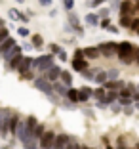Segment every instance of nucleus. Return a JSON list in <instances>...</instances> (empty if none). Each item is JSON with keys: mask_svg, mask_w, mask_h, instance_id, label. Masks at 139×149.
Segmentation results:
<instances>
[{"mask_svg": "<svg viewBox=\"0 0 139 149\" xmlns=\"http://www.w3.org/2000/svg\"><path fill=\"white\" fill-rule=\"evenodd\" d=\"M33 86H35L36 90H40L44 96H46L50 101H52L53 105H59V100H57V96L53 94V90H52V82H48V80L44 79V77H36V79L33 80Z\"/></svg>", "mask_w": 139, "mask_h": 149, "instance_id": "obj_1", "label": "nucleus"}, {"mask_svg": "<svg viewBox=\"0 0 139 149\" xmlns=\"http://www.w3.org/2000/svg\"><path fill=\"white\" fill-rule=\"evenodd\" d=\"M52 65H53V54H42V56L33 59V69H38L42 73H46Z\"/></svg>", "mask_w": 139, "mask_h": 149, "instance_id": "obj_2", "label": "nucleus"}, {"mask_svg": "<svg viewBox=\"0 0 139 149\" xmlns=\"http://www.w3.org/2000/svg\"><path fill=\"white\" fill-rule=\"evenodd\" d=\"M55 130H52V128H48V130H44V134L40 136L38 140V149H52L53 145V140H55Z\"/></svg>", "mask_w": 139, "mask_h": 149, "instance_id": "obj_3", "label": "nucleus"}, {"mask_svg": "<svg viewBox=\"0 0 139 149\" xmlns=\"http://www.w3.org/2000/svg\"><path fill=\"white\" fill-rule=\"evenodd\" d=\"M99 56H105V57H113L116 56V48H118V42H101L99 46H95Z\"/></svg>", "mask_w": 139, "mask_h": 149, "instance_id": "obj_4", "label": "nucleus"}, {"mask_svg": "<svg viewBox=\"0 0 139 149\" xmlns=\"http://www.w3.org/2000/svg\"><path fill=\"white\" fill-rule=\"evenodd\" d=\"M13 136H17V140L21 141H25V140H29L30 138V132L27 130V126H25V120H23V118H19V123H17V126H15V134H13Z\"/></svg>", "mask_w": 139, "mask_h": 149, "instance_id": "obj_5", "label": "nucleus"}, {"mask_svg": "<svg viewBox=\"0 0 139 149\" xmlns=\"http://www.w3.org/2000/svg\"><path fill=\"white\" fill-rule=\"evenodd\" d=\"M71 140H73V138H71L69 134H55V140H53L52 149H65Z\"/></svg>", "mask_w": 139, "mask_h": 149, "instance_id": "obj_6", "label": "nucleus"}, {"mask_svg": "<svg viewBox=\"0 0 139 149\" xmlns=\"http://www.w3.org/2000/svg\"><path fill=\"white\" fill-rule=\"evenodd\" d=\"M105 92H120L122 88H124V80L116 79V80H107V82L101 86Z\"/></svg>", "mask_w": 139, "mask_h": 149, "instance_id": "obj_7", "label": "nucleus"}, {"mask_svg": "<svg viewBox=\"0 0 139 149\" xmlns=\"http://www.w3.org/2000/svg\"><path fill=\"white\" fill-rule=\"evenodd\" d=\"M10 115H12L10 109H0V136H2V138L8 134V132H6V124H8Z\"/></svg>", "mask_w": 139, "mask_h": 149, "instance_id": "obj_8", "label": "nucleus"}, {"mask_svg": "<svg viewBox=\"0 0 139 149\" xmlns=\"http://www.w3.org/2000/svg\"><path fill=\"white\" fill-rule=\"evenodd\" d=\"M59 74H61V67L57 65H52L46 73H44V79L48 80V82H55L57 79H59Z\"/></svg>", "mask_w": 139, "mask_h": 149, "instance_id": "obj_9", "label": "nucleus"}, {"mask_svg": "<svg viewBox=\"0 0 139 149\" xmlns=\"http://www.w3.org/2000/svg\"><path fill=\"white\" fill-rule=\"evenodd\" d=\"M30 69H33V57H25V56H23L21 63H19V67H17V73L25 74V73H29Z\"/></svg>", "mask_w": 139, "mask_h": 149, "instance_id": "obj_10", "label": "nucleus"}, {"mask_svg": "<svg viewBox=\"0 0 139 149\" xmlns=\"http://www.w3.org/2000/svg\"><path fill=\"white\" fill-rule=\"evenodd\" d=\"M19 118H21V117H19L17 113H12V115H10L8 124H6V132H10V134H15V126H17Z\"/></svg>", "mask_w": 139, "mask_h": 149, "instance_id": "obj_11", "label": "nucleus"}, {"mask_svg": "<svg viewBox=\"0 0 139 149\" xmlns=\"http://www.w3.org/2000/svg\"><path fill=\"white\" fill-rule=\"evenodd\" d=\"M8 15H10L12 19H15V21L19 19L21 23H29V15H25V13H21L19 10H15V8H12V10H10V12H8Z\"/></svg>", "mask_w": 139, "mask_h": 149, "instance_id": "obj_12", "label": "nucleus"}, {"mask_svg": "<svg viewBox=\"0 0 139 149\" xmlns=\"http://www.w3.org/2000/svg\"><path fill=\"white\" fill-rule=\"evenodd\" d=\"M82 54H84V59H95V57H99V52H97V48L95 46H88V48H84L82 50Z\"/></svg>", "mask_w": 139, "mask_h": 149, "instance_id": "obj_13", "label": "nucleus"}, {"mask_svg": "<svg viewBox=\"0 0 139 149\" xmlns=\"http://www.w3.org/2000/svg\"><path fill=\"white\" fill-rule=\"evenodd\" d=\"M71 65H73V71H76V73H82V71L88 69V61L86 59H73Z\"/></svg>", "mask_w": 139, "mask_h": 149, "instance_id": "obj_14", "label": "nucleus"}, {"mask_svg": "<svg viewBox=\"0 0 139 149\" xmlns=\"http://www.w3.org/2000/svg\"><path fill=\"white\" fill-rule=\"evenodd\" d=\"M15 44H17V42H15V38H13V36H10L8 40H4V42L0 44V56H4V54L8 52V50H12Z\"/></svg>", "mask_w": 139, "mask_h": 149, "instance_id": "obj_15", "label": "nucleus"}, {"mask_svg": "<svg viewBox=\"0 0 139 149\" xmlns=\"http://www.w3.org/2000/svg\"><path fill=\"white\" fill-rule=\"evenodd\" d=\"M44 130H46V126H44L42 123H38V124H36V128L30 132V140H33V141H38V140H40V136L44 134Z\"/></svg>", "mask_w": 139, "mask_h": 149, "instance_id": "obj_16", "label": "nucleus"}, {"mask_svg": "<svg viewBox=\"0 0 139 149\" xmlns=\"http://www.w3.org/2000/svg\"><path fill=\"white\" fill-rule=\"evenodd\" d=\"M118 100V94L116 92H105V97H103V101H101V103H103V105H114V101Z\"/></svg>", "mask_w": 139, "mask_h": 149, "instance_id": "obj_17", "label": "nucleus"}, {"mask_svg": "<svg viewBox=\"0 0 139 149\" xmlns=\"http://www.w3.org/2000/svg\"><path fill=\"white\" fill-rule=\"evenodd\" d=\"M59 79L63 80V86H65V88H71V84H73V74H71V71H63V69H61Z\"/></svg>", "mask_w": 139, "mask_h": 149, "instance_id": "obj_18", "label": "nucleus"}, {"mask_svg": "<svg viewBox=\"0 0 139 149\" xmlns=\"http://www.w3.org/2000/svg\"><path fill=\"white\" fill-rule=\"evenodd\" d=\"M17 54H21V48H19L17 44H15V46H13L12 50H8V52H6L4 56H2V59H4V61H10V59H12V57H15Z\"/></svg>", "mask_w": 139, "mask_h": 149, "instance_id": "obj_19", "label": "nucleus"}, {"mask_svg": "<svg viewBox=\"0 0 139 149\" xmlns=\"http://www.w3.org/2000/svg\"><path fill=\"white\" fill-rule=\"evenodd\" d=\"M23 120H25V126H27V130H29V132H33V130L36 128V124H38V120H36V117H33V115H29V117H25Z\"/></svg>", "mask_w": 139, "mask_h": 149, "instance_id": "obj_20", "label": "nucleus"}, {"mask_svg": "<svg viewBox=\"0 0 139 149\" xmlns=\"http://www.w3.org/2000/svg\"><path fill=\"white\" fill-rule=\"evenodd\" d=\"M21 59H23V54H17L15 57H12V59L8 61V69H12V71H17L19 63H21Z\"/></svg>", "mask_w": 139, "mask_h": 149, "instance_id": "obj_21", "label": "nucleus"}, {"mask_svg": "<svg viewBox=\"0 0 139 149\" xmlns=\"http://www.w3.org/2000/svg\"><path fill=\"white\" fill-rule=\"evenodd\" d=\"M93 82H97L99 86H103V84L107 82V74H105V71H97V73L93 74Z\"/></svg>", "mask_w": 139, "mask_h": 149, "instance_id": "obj_22", "label": "nucleus"}, {"mask_svg": "<svg viewBox=\"0 0 139 149\" xmlns=\"http://www.w3.org/2000/svg\"><path fill=\"white\" fill-rule=\"evenodd\" d=\"M76 94H78V90H76V88H69V90H67V94H65V97L67 100H69V103H76Z\"/></svg>", "mask_w": 139, "mask_h": 149, "instance_id": "obj_23", "label": "nucleus"}, {"mask_svg": "<svg viewBox=\"0 0 139 149\" xmlns=\"http://www.w3.org/2000/svg\"><path fill=\"white\" fill-rule=\"evenodd\" d=\"M86 23H88V25H91V27L99 25V17H97V13H88V15H86Z\"/></svg>", "mask_w": 139, "mask_h": 149, "instance_id": "obj_24", "label": "nucleus"}, {"mask_svg": "<svg viewBox=\"0 0 139 149\" xmlns=\"http://www.w3.org/2000/svg\"><path fill=\"white\" fill-rule=\"evenodd\" d=\"M30 46H35V48H42L44 46V38L40 35H33V40H30Z\"/></svg>", "mask_w": 139, "mask_h": 149, "instance_id": "obj_25", "label": "nucleus"}, {"mask_svg": "<svg viewBox=\"0 0 139 149\" xmlns=\"http://www.w3.org/2000/svg\"><path fill=\"white\" fill-rule=\"evenodd\" d=\"M91 97H95L97 101H103V97H105V90L103 88H95V90H91Z\"/></svg>", "mask_w": 139, "mask_h": 149, "instance_id": "obj_26", "label": "nucleus"}, {"mask_svg": "<svg viewBox=\"0 0 139 149\" xmlns=\"http://www.w3.org/2000/svg\"><path fill=\"white\" fill-rule=\"evenodd\" d=\"M130 23H131V17H128V15H120L118 25H120L122 29H130Z\"/></svg>", "mask_w": 139, "mask_h": 149, "instance_id": "obj_27", "label": "nucleus"}, {"mask_svg": "<svg viewBox=\"0 0 139 149\" xmlns=\"http://www.w3.org/2000/svg\"><path fill=\"white\" fill-rule=\"evenodd\" d=\"M23 149H38V141H33L29 138V140L23 141Z\"/></svg>", "mask_w": 139, "mask_h": 149, "instance_id": "obj_28", "label": "nucleus"}, {"mask_svg": "<svg viewBox=\"0 0 139 149\" xmlns=\"http://www.w3.org/2000/svg\"><path fill=\"white\" fill-rule=\"evenodd\" d=\"M105 74H107V80H116L118 79V69H109V71H105Z\"/></svg>", "mask_w": 139, "mask_h": 149, "instance_id": "obj_29", "label": "nucleus"}, {"mask_svg": "<svg viewBox=\"0 0 139 149\" xmlns=\"http://www.w3.org/2000/svg\"><path fill=\"white\" fill-rule=\"evenodd\" d=\"M97 71H99V69H93V71H90V69H86V71H82V73H80V74H82L84 79H88V80H93V74H95V73H97Z\"/></svg>", "mask_w": 139, "mask_h": 149, "instance_id": "obj_30", "label": "nucleus"}, {"mask_svg": "<svg viewBox=\"0 0 139 149\" xmlns=\"http://www.w3.org/2000/svg\"><path fill=\"white\" fill-rule=\"evenodd\" d=\"M10 38V31H8V27H2L0 29V44L4 42V40H8Z\"/></svg>", "mask_w": 139, "mask_h": 149, "instance_id": "obj_31", "label": "nucleus"}, {"mask_svg": "<svg viewBox=\"0 0 139 149\" xmlns=\"http://www.w3.org/2000/svg\"><path fill=\"white\" fill-rule=\"evenodd\" d=\"M88 100H90V97H88L86 94H82V92L78 90V94H76V103H86Z\"/></svg>", "mask_w": 139, "mask_h": 149, "instance_id": "obj_32", "label": "nucleus"}, {"mask_svg": "<svg viewBox=\"0 0 139 149\" xmlns=\"http://www.w3.org/2000/svg\"><path fill=\"white\" fill-rule=\"evenodd\" d=\"M130 29H131V31H133V33H137V29H139V19H137V17H131Z\"/></svg>", "mask_w": 139, "mask_h": 149, "instance_id": "obj_33", "label": "nucleus"}, {"mask_svg": "<svg viewBox=\"0 0 139 149\" xmlns=\"http://www.w3.org/2000/svg\"><path fill=\"white\" fill-rule=\"evenodd\" d=\"M116 145H118V149H128V145H126V138H118L116 140Z\"/></svg>", "mask_w": 139, "mask_h": 149, "instance_id": "obj_34", "label": "nucleus"}, {"mask_svg": "<svg viewBox=\"0 0 139 149\" xmlns=\"http://www.w3.org/2000/svg\"><path fill=\"white\" fill-rule=\"evenodd\" d=\"M63 8H65L67 12H73V8H74V2H73V0H65V2H63Z\"/></svg>", "mask_w": 139, "mask_h": 149, "instance_id": "obj_35", "label": "nucleus"}, {"mask_svg": "<svg viewBox=\"0 0 139 149\" xmlns=\"http://www.w3.org/2000/svg\"><path fill=\"white\" fill-rule=\"evenodd\" d=\"M80 145H82V143H78V141L71 140V141H69V145H67L65 149H80Z\"/></svg>", "mask_w": 139, "mask_h": 149, "instance_id": "obj_36", "label": "nucleus"}, {"mask_svg": "<svg viewBox=\"0 0 139 149\" xmlns=\"http://www.w3.org/2000/svg\"><path fill=\"white\" fill-rule=\"evenodd\" d=\"M17 35L19 36H29V29H27V27H19V29H17Z\"/></svg>", "mask_w": 139, "mask_h": 149, "instance_id": "obj_37", "label": "nucleus"}, {"mask_svg": "<svg viewBox=\"0 0 139 149\" xmlns=\"http://www.w3.org/2000/svg\"><path fill=\"white\" fill-rule=\"evenodd\" d=\"M103 4V2H101V0H91V2H88V8H97V6H101Z\"/></svg>", "mask_w": 139, "mask_h": 149, "instance_id": "obj_38", "label": "nucleus"}, {"mask_svg": "<svg viewBox=\"0 0 139 149\" xmlns=\"http://www.w3.org/2000/svg\"><path fill=\"white\" fill-rule=\"evenodd\" d=\"M73 59H84V54H82V48H78V50H74V57Z\"/></svg>", "mask_w": 139, "mask_h": 149, "instance_id": "obj_39", "label": "nucleus"}, {"mask_svg": "<svg viewBox=\"0 0 139 149\" xmlns=\"http://www.w3.org/2000/svg\"><path fill=\"white\" fill-rule=\"evenodd\" d=\"M80 92L86 94L88 97H91V88H90V86H82V88H80Z\"/></svg>", "mask_w": 139, "mask_h": 149, "instance_id": "obj_40", "label": "nucleus"}, {"mask_svg": "<svg viewBox=\"0 0 139 149\" xmlns=\"http://www.w3.org/2000/svg\"><path fill=\"white\" fill-rule=\"evenodd\" d=\"M50 50H52L53 54H59L63 48H61V46H57V44H50Z\"/></svg>", "mask_w": 139, "mask_h": 149, "instance_id": "obj_41", "label": "nucleus"}, {"mask_svg": "<svg viewBox=\"0 0 139 149\" xmlns=\"http://www.w3.org/2000/svg\"><path fill=\"white\" fill-rule=\"evenodd\" d=\"M122 111H124V115H133V107H131V105L122 107Z\"/></svg>", "mask_w": 139, "mask_h": 149, "instance_id": "obj_42", "label": "nucleus"}, {"mask_svg": "<svg viewBox=\"0 0 139 149\" xmlns=\"http://www.w3.org/2000/svg\"><path fill=\"white\" fill-rule=\"evenodd\" d=\"M99 25L103 27V29H107V27L111 25V21H109V19H99Z\"/></svg>", "mask_w": 139, "mask_h": 149, "instance_id": "obj_43", "label": "nucleus"}, {"mask_svg": "<svg viewBox=\"0 0 139 149\" xmlns=\"http://www.w3.org/2000/svg\"><path fill=\"white\" fill-rule=\"evenodd\" d=\"M57 57H59L61 61H65V59H67V54H65V50H61V52L57 54Z\"/></svg>", "mask_w": 139, "mask_h": 149, "instance_id": "obj_44", "label": "nucleus"}, {"mask_svg": "<svg viewBox=\"0 0 139 149\" xmlns=\"http://www.w3.org/2000/svg\"><path fill=\"white\" fill-rule=\"evenodd\" d=\"M40 6H44V8H48V6H52V2H50V0H40Z\"/></svg>", "mask_w": 139, "mask_h": 149, "instance_id": "obj_45", "label": "nucleus"}, {"mask_svg": "<svg viewBox=\"0 0 139 149\" xmlns=\"http://www.w3.org/2000/svg\"><path fill=\"white\" fill-rule=\"evenodd\" d=\"M131 101H139V92H133V94H131Z\"/></svg>", "mask_w": 139, "mask_h": 149, "instance_id": "obj_46", "label": "nucleus"}, {"mask_svg": "<svg viewBox=\"0 0 139 149\" xmlns=\"http://www.w3.org/2000/svg\"><path fill=\"white\" fill-rule=\"evenodd\" d=\"M107 31H111V33H116V31H118V27H114V25H109V27H107Z\"/></svg>", "mask_w": 139, "mask_h": 149, "instance_id": "obj_47", "label": "nucleus"}, {"mask_svg": "<svg viewBox=\"0 0 139 149\" xmlns=\"http://www.w3.org/2000/svg\"><path fill=\"white\" fill-rule=\"evenodd\" d=\"M113 111H114V113H120L122 107H120V105H113Z\"/></svg>", "mask_w": 139, "mask_h": 149, "instance_id": "obj_48", "label": "nucleus"}, {"mask_svg": "<svg viewBox=\"0 0 139 149\" xmlns=\"http://www.w3.org/2000/svg\"><path fill=\"white\" fill-rule=\"evenodd\" d=\"M19 48H21V50H30L33 46H30V44H23V46H19Z\"/></svg>", "mask_w": 139, "mask_h": 149, "instance_id": "obj_49", "label": "nucleus"}, {"mask_svg": "<svg viewBox=\"0 0 139 149\" xmlns=\"http://www.w3.org/2000/svg\"><path fill=\"white\" fill-rule=\"evenodd\" d=\"M2 27H6V23H4V19H0V29H2Z\"/></svg>", "mask_w": 139, "mask_h": 149, "instance_id": "obj_50", "label": "nucleus"}, {"mask_svg": "<svg viewBox=\"0 0 139 149\" xmlns=\"http://www.w3.org/2000/svg\"><path fill=\"white\" fill-rule=\"evenodd\" d=\"M80 149H91L90 145H80Z\"/></svg>", "mask_w": 139, "mask_h": 149, "instance_id": "obj_51", "label": "nucleus"}]
</instances>
